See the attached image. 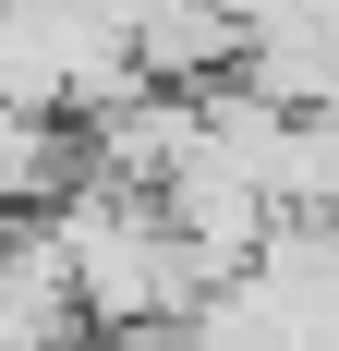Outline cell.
I'll use <instances>...</instances> for the list:
<instances>
[{
  "mask_svg": "<svg viewBox=\"0 0 339 351\" xmlns=\"http://www.w3.org/2000/svg\"><path fill=\"white\" fill-rule=\"evenodd\" d=\"M36 230H49V254H61V291H73V315L85 327H134V315H182L206 291V254L182 243L158 218V194H134V182H109L73 158L49 194H36Z\"/></svg>",
  "mask_w": 339,
  "mask_h": 351,
  "instance_id": "6da1fadb",
  "label": "cell"
},
{
  "mask_svg": "<svg viewBox=\"0 0 339 351\" xmlns=\"http://www.w3.org/2000/svg\"><path fill=\"white\" fill-rule=\"evenodd\" d=\"M218 12H231V36H242V25H267V12H291V0H218Z\"/></svg>",
  "mask_w": 339,
  "mask_h": 351,
  "instance_id": "8992f818",
  "label": "cell"
},
{
  "mask_svg": "<svg viewBox=\"0 0 339 351\" xmlns=\"http://www.w3.org/2000/svg\"><path fill=\"white\" fill-rule=\"evenodd\" d=\"M109 351H206V339L182 315H134V327H109Z\"/></svg>",
  "mask_w": 339,
  "mask_h": 351,
  "instance_id": "5b68a950",
  "label": "cell"
},
{
  "mask_svg": "<svg viewBox=\"0 0 339 351\" xmlns=\"http://www.w3.org/2000/svg\"><path fill=\"white\" fill-rule=\"evenodd\" d=\"M327 36H339L327 0H291V12H267V25H242L218 73L255 85V97H279V109H327L339 97V49H327Z\"/></svg>",
  "mask_w": 339,
  "mask_h": 351,
  "instance_id": "7a4b0ae2",
  "label": "cell"
},
{
  "mask_svg": "<svg viewBox=\"0 0 339 351\" xmlns=\"http://www.w3.org/2000/svg\"><path fill=\"white\" fill-rule=\"evenodd\" d=\"M85 339H97V327L73 315L49 230H36V218H0V351H85Z\"/></svg>",
  "mask_w": 339,
  "mask_h": 351,
  "instance_id": "3957f363",
  "label": "cell"
},
{
  "mask_svg": "<svg viewBox=\"0 0 339 351\" xmlns=\"http://www.w3.org/2000/svg\"><path fill=\"white\" fill-rule=\"evenodd\" d=\"M327 194H339L327 109H279V134H267V206H279V218H327Z\"/></svg>",
  "mask_w": 339,
  "mask_h": 351,
  "instance_id": "277c9868",
  "label": "cell"
}]
</instances>
